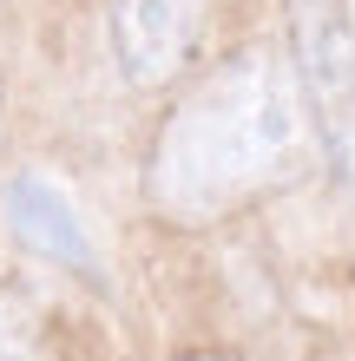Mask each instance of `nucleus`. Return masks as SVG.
I'll return each instance as SVG.
<instances>
[{"label": "nucleus", "mask_w": 355, "mask_h": 361, "mask_svg": "<svg viewBox=\"0 0 355 361\" xmlns=\"http://www.w3.org/2000/svg\"><path fill=\"white\" fill-rule=\"evenodd\" d=\"M53 302L27 276H0V361H53Z\"/></svg>", "instance_id": "39448f33"}, {"label": "nucleus", "mask_w": 355, "mask_h": 361, "mask_svg": "<svg viewBox=\"0 0 355 361\" xmlns=\"http://www.w3.org/2000/svg\"><path fill=\"white\" fill-rule=\"evenodd\" d=\"M289 73L316 125V152L355 190V13L349 0H283Z\"/></svg>", "instance_id": "f03ea898"}, {"label": "nucleus", "mask_w": 355, "mask_h": 361, "mask_svg": "<svg viewBox=\"0 0 355 361\" xmlns=\"http://www.w3.org/2000/svg\"><path fill=\"white\" fill-rule=\"evenodd\" d=\"M309 152H316V125L289 59H277L270 47H243L172 105L145 164V190L172 224H217L296 184Z\"/></svg>", "instance_id": "f257e3e1"}, {"label": "nucleus", "mask_w": 355, "mask_h": 361, "mask_svg": "<svg viewBox=\"0 0 355 361\" xmlns=\"http://www.w3.org/2000/svg\"><path fill=\"white\" fill-rule=\"evenodd\" d=\"M7 224H13V237L33 250V257H47L59 269H73V276H92V283H106V269H99V250L86 237V224H79V210L66 204V190L47 184V178H13L7 190Z\"/></svg>", "instance_id": "20e7f679"}, {"label": "nucleus", "mask_w": 355, "mask_h": 361, "mask_svg": "<svg viewBox=\"0 0 355 361\" xmlns=\"http://www.w3.org/2000/svg\"><path fill=\"white\" fill-rule=\"evenodd\" d=\"M204 0H112V59L132 86H172L198 47Z\"/></svg>", "instance_id": "7ed1b4c3"}, {"label": "nucleus", "mask_w": 355, "mask_h": 361, "mask_svg": "<svg viewBox=\"0 0 355 361\" xmlns=\"http://www.w3.org/2000/svg\"><path fill=\"white\" fill-rule=\"evenodd\" d=\"M198 361H217V355H198Z\"/></svg>", "instance_id": "423d86ee"}]
</instances>
